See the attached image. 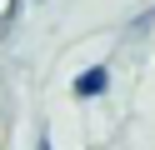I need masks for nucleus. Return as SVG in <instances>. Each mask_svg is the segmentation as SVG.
<instances>
[{"mask_svg":"<svg viewBox=\"0 0 155 150\" xmlns=\"http://www.w3.org/2000/svg\"><path fill=\"white\" fill-rule=\"evenodd\" d=\"M75 100H95V95H105V90H110V70L105 65H85L80 75H75Z\"/></svg>","mask_w":155,"mask_h":150,"instance_id":"obj_1","label":"nucleus"}]
</instances>
